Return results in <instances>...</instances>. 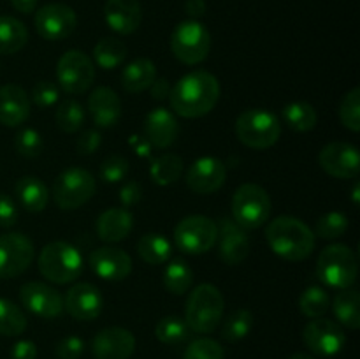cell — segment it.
I'll list each match as a JSON object with an SVG mask.
<instances>
[{
  "label": "cell",
  "instance_id": "obj_1",
  "mask_svg": "<svg viewBox=\"0 0 360 359\" xmlns=\"http://www.w3.org/2000/svg\"><path fill=\"white\" fill-rule=\"evenodd\" d=\"M220 99V81L207 70H192L172 84L171 109L183 118H200L214 109Z\"/></svg>",
  "mask_w": 360,
  "mask_h": 359
},
{
  "label": "cell",
  "instance_id": "obj_2",
  "mask_svg": "<svg viewBox=\"0 0 360 359\" xmlns=\"http://www.w3.org/2000/svg\"><path fill=\"white\" fill-rule=\"evenodd\" d=\"M266 239L278 257L292 263L308 259L316 243L313 229L290 215L273 218L266 227Z\"/></svg>",
  "mask_w": 360,
  "mask_h": 359
},
{
  "label": "cell",
  "instance_id": "obj_3",
  "mask_svg": "<svg viewBox=\"0 0 360 359\" xmlns=\"http://www.w3.org/2000/svg\"><path fill=\"white\" fill-rule=\"evenodd\" d=\"M224 308L225 299L220 289L213 284H200L186 299L185 322L193 333L210 334L220 326Z\"/></svg>",
  "mask_w": 360,
  "mask_h": 359
},
{
  "label": "cell",
  "instance_id": "obj_4",
  "mask_svg": "<svg viewBox=\"0 0 360 359\" xmlns=\"http://www.w3.org/2000/svg\"><path fill=\"white\" fill-rule=\"evenodd\" d=\"M39 271L46 280L56 285L72 284L83 273V257L79 250L65 241L48 243L37 259Z\"/></svg>",
  "mask_w": 360,
  "mask_h": 359
},
{
  "label": "cell",
  "instance_id": "obj_5",
  "mask_svg": "<svg viewBox=\"0 0 360 359\" xmlns=\"http://www.w3.org/2000/svg\"><path fill=\"white\" fill-rule=\"evenodd\" d=\"M359 275L357 257L354 250L343 243L327 245L316 260V277L323 285L333 289H348Z\"/></svg>",
  "mask_w": 360,
  "mask_h": 359
},
{
  "label": "cell",
  "instance_id": "obj_6",
  "mask_svg": "<svg viewBox=\"0 0 360 359\" xmlns=\"http://www.w3.org/2000/svg\"><path fill=\"white\" fill-rule=\"evenodd\" d=\"M281 125L276 115L267 109H246L236 120V136L252 150H267L280 139Z\"/></svg>",
  "mask_w": 360,
  "mask_h": 359
},
{
  "label": "cell",
  "instance_id": "obj_7",
  "mask_svg": "<svg viewBox=\"0 0 360 359\" xmlns=\"http://www.w3.org/2000/svg\"><path fill=\"white\" fill-rule=\"evenodd\" d=\"M271 210L269 194L257 183H243L232 196V220L245 231L262 227L269 220Z\"/></svg>",
  "mask_w": 360,
  "mask_h": 359
},
{
  "label": "cell",
  "instance_id": "obj_8",
  "mask_svg": "<svg viewBox=\"0 0 360 359\" xmlns=\"http://www.w3.org/2000/svg\"><path fill=\"white\" fill-rule=\"evenodd\" d=\"M172 55L185 65H197L210 55L211 35L210 30L197 20H185L172 30L171 35Z\"/></svg>",
  "mask_w": 360,
  "mask_h": 359
},
{
  "label": "cell",
  "instance_id": "obj_9",
  "mask_svg": "<svg viewBox=\"0 0 360 359\" xmlns=\"http://www.w3.org/2000/svg\"><path fill=\"white\" fill-rule=\"evenodd\" d=\"M95 194V178L83 168H67L53 183V199L60 210L72 211L86 204Z\"/></svg>",
  "mask_w": 360,
  "mask_h": 359
},
{
  "label": "cell",
  "instance_id": "obj_10",
  "mask_svg": "<svg viewBox=\"0 0 360 359\" xmlns=\"http://www.w3.org/2000/svg\"><path fill=\"white\" fill-rule=\"evenodd\" d=\"M217 222L204 215H190L178 222L174 229V243L178 250L190 256L206 253L217 245Z\"/></svg>",
  "mask_w": 360,
  "mask_h": 359
},
{
  "label": "cell",
  "instance_id": "obj_11",
  "mask_svg": "<svg viewBox=\"0 0 360 359\" xmlns=\"http://www.w3.org/2000/svg\"><path fill=\"white\" fill-rule=\"evenodd\" d=\"M56 80L67 94H84L95 80L94 60L81 49H69L56 63Z\"/></svg>",
  "mask_w": 360,
  "mask_h": 359
},
{
  "label": "cell",
  "instance_id": "obj_12",
  "mask_svg": "<svg viewBox=\"0 0 360 359\" xmlns=\"http://www.w3.org/2000/svg\"><path fill=\"white\" fill-rule=\"evenodd\" d=\"M35 248L30 238L21 232L0 234V278L11 280L30 267L34 263Z\"/></svg>",
  "mask_w": 360,
  "mask_h": 359
},
{
  "label": "cell",
  "instance_id": "obj_13",
  "mask_svg": "<svg viewBox=\"0 0 360 359\" xmlns=\"http://www.w3.org/2000/svg\"><path fill=\"white\" fill-rule=\"evenodd\" d=\"M302 341L313 354L333 358L343 351L347 344V334L338 322L326 317H319V319L309 320L304 326Z\"/></svg>",
  "mask_w": 360,
  "mask_h": 359
},
{
  "label": "cell",
  "instance_id": "obj_14",
  "mask_svg": "<svg viewBox=\"0 0 360 359\" xmlns=\"http://www.w3.org/2000/svg\"><path fill=\"white\" fill-rule=\"evenodd\" d=\"M77 16L65 4H46L39 7L34 18L37 34L46 41H62L76 30Z\"/></svg>",
  "mask_w": 360,
  "mask_h": 359
},
{
  "label": "cell",
  "instance_id": "obj_15",
  "mask_svg": "<svg viewBox=\"0 0 360 359\" xmlns=\"http://www.w3.org/2000/svg\"><path fill=\"white\" fill-rule=\"evenodd\" d=\"M319 164L327 175L334 176V178H357L360 171L357 146L343 143V141H333L320 150Z\"/></svg>",
  "mask_w": 360,
  "mask_h": 359
},
{
  "label": "cell",
  "instance_id": "obj_16",
  "mask_svg": "<svg viewBox=\"0 0 360 359\" xmlns=\"http://www.w3.org/2000/svg\"><path fill=\"white\" fill-rule=\"evenodd\" d=\"M20 301L28 312L42 319H55L63 312V296L42 282H27L21 285Z\"/></svg>",
  "mask_w": 360,
  "mask_h": 359
},
{
  "label": "cell",
  "instance_id": "obj_17",
  "mask_svg": "<svg viewBox=\"0 0 360 359\" xmlns=\"http://www.w3.org/2000/svg\"><path fill=\"white\" fill-rule=\"evenodd\" d=\"M186 187L192 192L207 196L224 187L227 180V168L224 160L217 157H200L186 171Z\"/></svg>",
  "mask_w": 360,
  "mask_h": 359
},
{
  "label": "cell",
  "instance_id": "obj_18",
  "mask_svg": "<svg viewBox=\"0 0 360 359\" xmlns=\"http://www.w3.org/2000/svg\"><path fill=\"white\" fill-rule=\"evenodd\" d=\"M63 310L76 320H94L104 310V296L88 282H79L67 291Z\"/></svg>",
  "mask_w": 360,
  "mask_h": 359
},
{
  "label": "cell",
  "instance_id": "obj_19",
  "mask_svg": "<svg viewBox=\"0 0 360 359\" xmlns=\"http://www.w3.org/2000/svg\"><path fill=\"white\" fill-rule=\"evenodd\" d=\"M136 351V336L120 326L104 327L91 340L95 359H129Z\"/></svg>",
  "mask_w": 360,
  "mask_h": 359
},
{
  "label": "cell",
  "instance_id": "obj_20",
  "mask_svg": "<svg viewBox=\"0 0 360 359\" xmlns=\"http://www.w3.org/2000/svg\"><path fill=\"white\" fill-rule=\"evenodd\" d=\"M218 257L229 266H238L248 257L250 238L241 225L232 218L224 217L218 220Z\"/></svg>",
  "mask_w": 360,
  "mask_h": 359
},
{
  "label": "cell",
  "instance_id": "obj_21",
  "mask_svg": "<svg viewBox=\"0 0 360 359\" xmlns=\"http://www.w3.org/2000/svg\"><path fill=\"white\" fill-rule=\"evenodd\" d=\"M90 267L102 280L122 282L132 273V257L118 246H101L91 252Z\"/></svg>",
  "mask_w": 360,
  "mask_h": 359
},
{
  "label": "cell",
  "instance_id": "obj_22",
  "mask_svg": "<svg viewBox=\"0 0 360 359\" xmlns=\"http://www.w3.org/2000/svg\"><path fill=\"white\" fill-rule=\"evenodd\" d=\"M179 132L178 120L171 109L155 108L144 118V139L155 148H169Z\"/></svg>",
  "mask_w": 360,
  "mask_h": 359
},
{
  "label": "cell",
  "instance_id": "obj_23",
  "mask_svg": "<svg viewBox=\"0 0 360 359\" xmlns=\"http://www.w3.org/2000/svg\"><path fill=\"white\" fill-rule=\"evenodd\" d=\"M30 95L20 84L0 87V123L6 127H20L30 116Z\"/></svg>",
  "mask_w": 360,
  "mask_h": 359
},
{
  "label": "cell",
  "instance_id": "obj_24",
  "mask_svg": "<svg viewBox=\"0 0 360 359\" xmlns=\"http://www.w3.org/2000/svg\"><path fill=\"white\" fill-rule=\"evenodd\" d=\"M88 111L98 129H111L122 118V101L109 87H97L88 97Z\"/></svg>",
  "mask_w": 360,
  "mask_h": 359
},
{
  "label": "cell",
  "instance_id": "obj_25",
  "mask_svg": "<svg viewBox=\"0 0 360 359\" xmlns=\"http://www.w3.org/2000/svg\"><path fill=\"white\" fill-rule=\"evenodd\" d=\"M104 20L116 34H134L143 20L139 0H108L104 6Z\"/></svg>",
  "mask_w": 360,
  "mask_h": 359
},
{
  "label": "cell",
  "instance_id": "obj_26",
  "mask_svg": "<svg viewBox=\"0 0 360 359\" xmlns=\"http://www.w3.org/2000/svg\"><path fill=\"white\" fill-rule=\"evenodd\" d=\"M134 215L127 208H109L98 215L95 232L104 243H118L132 232Z\"/></svg>",
  "mask_w": 360,
  "mask_h": 359
},
{
  "label": "cell",
  "instance_id": "obj_27",
  "mask_svg": "<svg viewBox=\"0 0 360 359\" xmlns=\"http://www.w3.org/2000/svg\"><path fill=\"white\" fill-rule=\"evenodd\" d=\"M155 80H157V67L150 58H136L134 62L127 63L120 76L123 90L129 94H141L148 90Z\"/></svg>",
  "mask_w": 360,
  "mask_h": 359
},
{
  "label": "cell",
  "instance_id": "obj_28",
  "mask_svg": "<svg viewBox=\"0 0 360 359\" xmlns=\"http://www.w3.org/2000/svg\"><path fill=\"white\" fill-rule=\"evenodd\" d=\"M21 206L30 213H41L49 203V190L37 176H21L14 185Z\"/></svg>",
  "mask_w": 360,
  "mask_h": 359
},
{
  "label": "cell",
  "instance_id": "obj_29",
  "mask_svg": "<svg viewBox=\"0 0 360 359\" xmlns=\"http://www.w3.org/2000/svg\"><path fill=\"white\" fill-rule=\"evenodd\" d=\"M333 312L336 319L343 326L350 329H359L360 327V296L359 291L348 287L341 289L333 299Z\"/></svg>",
  "mask_w": 360,
  "mask_h": 359
},
{
  "label": "cell",
  "instance_id": "obj_30",
  "mask_svg": "<svg viewBox=\"0 0 360 359\" xmlns=\"http://www.w3.org/2000/svg\"><path fill=\"white\" fill-rule=\"evenodd\" d=\"M28 42V30L23 21L13 16H0V55H14Z\"/></svg>",
  "mask_w": 360,
  "mask_h": 359
},
{
  "label": "cell",
  "instance_id": "obj_31",
  "mask_svg": "<svg viewBox=\"0 0 360 359\" xmlns=\"http://www.w3.org/2000/svg\"><path fill=\"white\" fill-rule=\"evenodd\" d=\"M137 253L148 264H164L171 259L172 245L158 232H146L137 241Z\"/></svg>",
  "mask_w": 360,
  "mask_h": 359
},
{
  "label": "cell",
  "instance_id": "obj_32",
  "mask_svg": "<svg viewBox=\"0 0 360 359\" xmlns=\"http://www.w3.org/2000/svg\"><path fill=\"white\" fill-rule=\"evenodd\" d=\"M162 284L171 294L183 296L193 284V271L185 259H172L162 273Z\"/></svg>",
  "mask_w": 360,
  "mask_h": 359
},
{
  "label": "cell",
  "instance_id": "obj_33",
  "mask_svg": "<svg viewBox=\"0 0 360 359\" xmlns=\"http://www.w3.org/2000/svg\"><path fill=\"white\" fill-rule=\"evenodd\" d=\"M127 58L125 42L116 37H102L94 48V60L101 69L112 70Z\"/></svg>",
  "mask_w": 360,
  "mask_h": 359
},
{
  "label": "cell",
  "instance_id": "obj_34",
  "mask_svg": "<svg viewBox=\"0 0 360 359\" xmlns=\"http://www.w3.org/2000/svg\"><path fill=\"white\" fill-rule=\"evenodd\" d=\"M183 175V158L176 153H164L153 158L150 165V176L153 183L160 187L172 185Z\"/></svg>",
  "mask_w": 360,
  "mask_h": 359
},
{
  "label": "cell",
  "instance_id": "obj_35",
  "mask_svg": "<svg viewBox=\"0 0 360 359\" xmlns=\"http://www.w3.org/2000/svg\"><path fill=\"white\" fill-rule=\"evenodd\" d=\"M283 120L295 132H309L316 127L319 115L309 102L295 101L283 108Z\"/></svg>",
  "mask_w": 360,
  "mask_h": 359
},
{
  "label": "cell",
  "instance_id": "obj_36",
  "mask_svg": "<svg viewBox=\"0 0 360 359\" xmlns=\"http://www.w3.org/2000/svg\"><path fill=\"white\" fill-rule=\"evenodd\" d=\"M330 308V296L329 292L319 285H311L306 289L299 298V310L302 315L309 319H319L323 317Z\"/></svg>",
  "mask_w": 360,
  "mask_h": 359
},
{
  "label": "cell",
  "instance_id": "obj_37",
  "mask_svg": "<svg viewBox=\"0 0 360 359\" xmlns=\"http://www.w3.org/2000/svg\"><path fill=\"white\" fill-rule=\"evenodd\" d=\"M253 327V313L246 308H238L224 320L221 326V338L229 344L241 341L250 334Z\"/></svg>",
  "mask_w": 360,
  "mask_h": 359
},
{
  "label": "cell",
  "instance_id": "obj_38",
  "mask_svg": "<svg viewBox=\"0 0 360 359\" xmlns=\"http://www.w3.org/2000/svg\"><path fill=\"white\" fill-rule=\"evenodd\" d=\"M86 120V113L81 102L69 99V101L62 102L55 113V122L62 132L65 134H76L79 132L81 127L84 125Z\"/></svg>",
  "mask_w": 360,
  "mask_h": 359
},
{
  "label": "cell",
  "instance_id": "obj_39",
  "mask_svg": "<svg viewBox=\"0 0 360 359\" xmlns=\"http://www.w3.org/2000/svg\"><path fill=\"white\" fill-rule=\"evenodd\" d=\"M155 336L165 345H179L190 336V327L185 319L178 315H167L155 326Z\"/></svg>",
  "mask_w": 360,
  "mask_h": 359
},
{
  "label": "cell",
  "instance_id": "obj_40",
  "mask_svg": "<svg viewBox=\"0 0 360 359\" xmlns=\"http://www.w3.org/2000/svg\"><path fill=\"white\" fill-rule=\"evenodd\" d=\"M28 322L23 310L16 303L0 298V334L4 336H18L27 329Z\"/></svg>",
  "mask_w": 360,
  "mask_h": 359
},
{
  "label": "cell",
  "instance_id": "obj_41",
  "mask_svg": "<svg viewBox=\"0 0 360 359\" xmlns=\"http://www.w3.org/2000/svg\"><path fill=\"white\" fill-rule=\"evenodd\" d=\"M348 231V217L341 211H329L316 220L315 238L322 239H338Z\"/></svg>",
  "mask_w": 360,
  "mask_h": 359
},
{
  "label": "cell",
  "instance_id": "obj_42",
  "mask_svg": "<svg viewBox=\"0 0 360 359\" xmlns=\"http://www.w3.org/2000/svg\"><path fill=\"white\" fill-rule=\"evenodd\" d=\"M340 120L348 130H360V88H352L347 92L340 104Z\"/></svg>",
  "mask_w": 360,
  "mask_h": 359
},
{
  "label": "cell",
  "instance_id": "obj_43",
  "mask_svg": "<svg viewBox=\"0 0 360 359\" xmlns=\"http://www.w3.org/2000/svg\"><path fill=\"white\" fill-rule=\"evenodd\" d=\"M14 148L21 157L37 158L44 150V141L35 129H21L14 137Z\"/></svg>",
  "mask_w": 360,
  "mask_h": 359
},
{
  "label": "cell",
  "instance_id": "obj_44",
  "mask_svg": "<svg viewBox=\"0 0 360 359\" xmlns=\"http://www.w3.org/2000/svg\"><path fill=\"white\" fill-rule=\"evenodd\" d=\"M225 351L213 338H197L186 347L183 359H224Z\"/></svg>",
  "mask_w": 360,
  "mask_h": 359
},
{
  "label": "cell",
  "instance_id": "obj_45",
  "mask_svg": "<svg viewBox=\"0 0 360 359\" xmlns=\"http://www.w3.org/2000/svg\"><path fill=\"white\" fill-rule=\"evenodd\" d=\"M60 97V90L53 81L48 80H42L37 81L32 88V94H30V102H34L37 108L41 109H48L51 106L56 104Z\"/></svg>",
  "mask_w": 360,
  "mask_h": 359
},
{
  "label": "cell",
  "instance_id": "obj_46",
  "mask_svg": "<svg viewBox=\"0 0 360 359\" xmlns=\"http://www.w3.org/2000/svg\"><path fill=\"white\" fill-rule=\"evenodd\" d=\"M129 172V160L122 155H109L101 164V180L105 183H120Z\"/></svg>",
  "mask_w": 360,
  "mask_h": 359
},
{
  "label": "cell",
  "instance_id": "obj_47",
  "mask_svg": "<svg viewBox=\"0 0 360 359\" xmlns=\"http://www.w3.org/2000/svg\"><path fill=\"white\" fill-rule=\"evenodd\" d=\"M84 352V341L79 336H65L56 344V355L60 359H79Z\"/></svg>",
  "mask_w": 360,
  "mask_h": 359
},
{
  "label": "cell",
  "instance_id": "obj_48",
  "mask_svg": "<svg viewBox=\"0 0 360 359\" xmlns=\"http://www.w3.org/2000/svg\"><path fill=\"white\" fill-rule=\"evenodd\" d=\"M18 222V208L13 197L0 192V227L9 229Z\"/></svg>",
  "mask_w": 360,
  "mask_h": 359
},
{
  "label": "cell",
  "instance_id": "obj_49",
  "mask_svg": "<svg viewBox=\"0 0 360 359\" xmlns=\"http://www.w3.org/2000/svg\"><path fill=\"white\" fill-rule=\"evenodd\" d=\"M102 144V136L98 130L90 129V130H84L79 137H77V153L79 155H91L101 148Z\"/></svg>",
  "mask_w": 360,
  "mask_h": 359
},
{
  "label": "cell",
  "instance_id": "obj_50",
  "mask_svg": "<svg viewBox=\"0 0 360 359\" xmlns=\"http://www.w3.org/2000/svg\"><path fill=\"white\" fill-rule=\"evenodd\" d=\"M118 197L125 208L134 206V204L139 203L141 197H143V187H141V183H137V182L123 183L122 189H120Z\"/></svg>",
  "mask_w": 360,
  "mask_h": 359
},
{
  "label": "cell",
  "instance_id": "obj_51",
  "mask_svg": "<svg viewBox=\"0 0 360 359\" xmlns=\"http://www.w3.org/2000/svg\"><path fill=\"white\" fill-rule=\"evenodd\" d=\"M37 358V345L32 340H20L11 348V359H35Z\"/></svg>",
  "mask_w": 360,
  "mask_h": 359
},
{
  "label": "cell",
  "instance_id": "obj_52",
  "mask_svg": "<svg viewBox=\"0 0 360 359\" xmlns=\"http://www.w3.org/2000/svg\"><path fill=\"white\" fill-rule=\"evenodd\" d=\"M171 83H169V80H165V77H160V80H155L153 83H151V87L148 88L151 94V97L155 99V101H164V99H169V94H171Z\"/></svg>",
  "mask_w": 360,
  "mask_h": 359
},
{
  "label": "cell",
  "instance_id": "obj_53",
  "mask_svg": "<svg viewBox=\"0 0 360 359\" xmlns=\"http://www.w3.org/2000/svg\"><path fill=\"white\" fill-rule=\"evenodd\" d=\"M185 13L188 14L190 20H197V18L204 16V13H206V0H186Z\"/></svg>",
  "mask_w": 360,
  "mask_h": 359
},
{
  "label": "cell",
  "instance_id": "obj_54",
  "mask_svg": "<svg viewBox=\"0 0 360 359\" xmlns=\"http://www.w3.org/2000/svg\"><path fill=\"white\" fill-rule=\"evenodd\" d=\"M39 0H11V6L21 14H30L34 13L35 7H37Z\"/></svg>",
  "mask_w": 360,
  "mask_h": 359
},
{
  "label": "cell",
  "instance_id": "obj_55",
  "mask_svg": "<svg viewBox=\"0 0 360 359\" xmlns=\"http://www.w3.org/2000/svg\"><path fill=\"white\" fill-rule=\"evenodd\" d=\"M130 144L134 146V150H136V153L139 155V157H150V151H151V144L148 143L146 139H141V137H136L134 136L132 139H130Z\"/></svg>",
  "mask_w": 360,
  "mask_h": 359
},
{
  "label": "cell",
  "instance_id": "obj_56",
  "mask_svg": "<svg viewBox=\"0 0 360 359\" xmlns=\"http://www.w3.org/2000/svg\"><path fill=\"white\" fill-rule=\"evenodd\" d=\"M290 359H315V358H311V355L304 354V352H297V354H294V355H292Z\"/></svg>",
  "mask_w": 360,
  "mask_h": 359
},
{
  "label": "cell",
  "instance_id": "obj_57",
  "mask_svg": "<svg viewBox=\"0 0 360 359\" xmlns=\"http://www.w3.org/2000/svg\"><path fill=\"white\" fill-rule=\"evenodd\" d=\"M354 201L355 203H359V185H355L354 189Z\"/></svg>",
  "mask_w": 360,
  "mask_h": 359
}]
</instances>
